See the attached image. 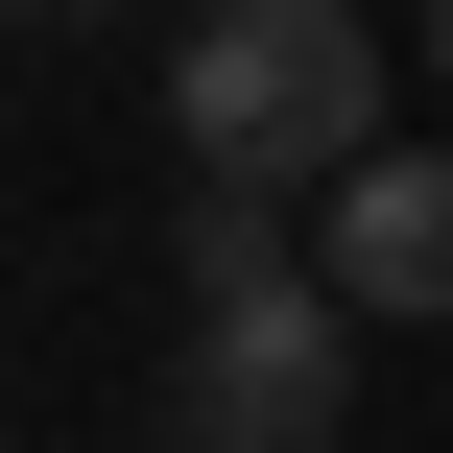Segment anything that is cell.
Returning <instances> with one entry per match:
<instances>
[{
	"instance_id": "6da1fadb",
	"label": "cell",
	"mask_w": 453,
	"mask_h": 453,
	"mask_svg": "<svg viewBox=\"0 0 453 453\" xmlns=\"http://www.w3.org/2000/svg\"><path fill=\"white\" fill-rule=\"evenodd\" d=\"M167 119H191V167L334 191V167L382 143V24H358V0H215V24L167 48Z\"/></svg>"
},
{
	"instance_id": "7a4b0ae2",
	"label": "cell",
	"mask_w": 453,
	"mask_h": 453,
	"mask_svg": "<svg viewBox=\"0 0 453 453\" xmlns=\"http://www.w3.org/2000/svg\"><path fill=\"white\" fill-rule=\"evenodd\" d=\"M334 430H358V311H334V263L191 311V358H167V453H334Z\"/></svg>"
},
{
	"instance_id": "3957f363",
	"label": "cell",
	"mask_w": 453,
	"mask_h": 453,
	"mask_svg": "<svg viewBox=\"0 0 453 453\" xmlns=\"http://www.w3.org/2000/svg\"><path fill=\"white\" fill-rule=\"evenodd\" d=\"M311 263H334L358 334H453V143H358L334 215H311Z\"/></svg>"
},
{
	"instance_id": "277c9868",
	"label": "cell",
	"mask_w": 453,
	"mask_h": 453,
	"mask_svg": "<svg viewBox=\"0 0 453 453\" xmlns=\"http://www.w3.org/2000/svg\"><path fill=\"white\" fill-rule=\"evenodd\" d=\"M167 263H191V311H239V287H311V263H287V191H263V167H191Z\"/></svg>"
},
{
	"instance_id": "5b68a950",
	"label": "cell",
	"mask_w": 453,
	"mask_h": 453,
	"mask_svg": "<svg viewBox=\"0 0 453 453\" xmlns=\"http://www.w3.org/2000/svg\"><path fill=\"white\" fill-rule=\"evenodd\" d=\"M430 72H453V0H430Z\"/></svg>"
}]
</instances>
